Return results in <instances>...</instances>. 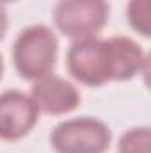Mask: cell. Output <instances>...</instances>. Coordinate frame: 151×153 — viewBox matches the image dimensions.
<instances>
[{
	"label": "cell",
	"instance_id": "5b68a950",
	"mask_svg": "<svg viewBox=\"0 0 151 153\" xmlns=\"http://www.w3.org/2000/svg\"><path fill=\"white\" fill-rule=\"evenodd\" d=\"M39 109L29 94L18 89L0 93V139L18 141L38 125Z\"/></svg>",
	"mask_w": 151,
	"mask_h": 153
},
{
	"label": "cell",
	"instance_id": "6da1fadb",
	"mask_svg": "<svg viewBox=\"0 0 151 153\" xmlns=\"http://www.w3.org/2000/svg\"><path fill=\"white\" fill-rule=\"evenodd\" d=\"M59 41L46 25H30L23 29L13 45V62L25 80H39L50 75L57 62Z\"/></svg>",
	"mask_w": 151,
	"mask_h": 153
},
{
	"label": "cell",
	"instance_id": "277c9868",
	"mask_svg": "<svg viewBox=\"0 0 151 153\" xmlns=\"http://www.w3.org/2000/svg\"><path fill=\"white\" fill-rule=\"evenodd\" d=\"M66 64L70 75L89 87H100L110 82L107 39H98L96 36L73 39L68 48Z\"/></svg>",
	"mask_w": 151,
	"mask_h": 153
},
{
	"label": "cell",
	"instance_id": "7a4b0ae2",
	"mask_svg": "<svg viewBox=\"0 0 151 153\" xmlns=\"http://www.w3.org/2000/svg\"><path fill=\"white\" fill-rule=\"evenodd\" d=\"M110 143V128L93 116L61 121L50 135V144L55 153H105Z\"/></svg>",
	"mask_w": 151,
	"mask_h": 153
},
{
	"label": "cell",
	"instance_id": "7c38bea8",
	"mask_svg": "<svg viewBox=\"0 0 151 153\" xmlns=\"http://www.w3.org/2000/svg\"><path fill=\"white\" fill-rule=\"evenodd\" d=\"M2 2H14V0H0V4H2Z\"/></svg>",
	"mask_w": 151,
	"mask_h": 153
},
{
	"label": "cell",
	"instance_id": "8992f818",
	"mask_svg": "<svg viewBox=\"0 0 151 153\" xmlns=\"http://www.w3.org/2000/svg\"><path fill=\"white\" fill-rule=\"evenodd\" d=\"M30 98L38 105L39 112L52 116L68 114L80 105L78 89L70 80L52 73L34 82Z\"/></svg>",
	"mask_w": 151,
	"mask_h": 153
},
{
	"label": "cell",
	"instance_id": "30bf717a",
	"mask_svg": "<svg viewBox=\"0 0 151 153\" xmlns=\"http://www.w3.org/2000/svg\"><path fill=\"white\" fill-rule=\"evenodd\" d=\"M7 25H9V20H7V13H5L4 5L0 4V39L5 36V32H7Z\"/></svg>",
	"mask_w": 151,
	"mask_h": 153
},
{
	"label": "cell",
	"instance_id": "3957f363",
	"mask_svg": "<svg viewBox=\"0 0 151 153\" xmlns=\"http://www.w3.org/2000/svg\"><path fill=\"white\" fill-rule=\"evenodd\" d=\"M109 14L107 0H57L53 23L66 38H94L107 25Z\"/></svg>",
	"mask_w": 151,
	"mask_h": 153
},
{
	"label": "cell",
	"instance_id": "52a82bcc",
	"mask_svg": "<svg viewBox=\"0 0 151 153\" xmlns=\"http://www.w3.org/2000/svg\"><path fill=\"white\" fill-rule=\"evenodd\" d=\"M109 61H110V82L132 80L144 71L146 53L142 46L126 36H114L107 39Z\"/></svg>",
	"mask_w": 151,
	"mask_h": 153
},
{
	"label": "cell",
	"instance_id": "9c48e42d",
	"mask_svg": "<svg viewBox=\"0 0 151 153\" xmlns=\"http://www.w3.org/2000/svg\"><path fill=\"white\" fill-rule=\"evenodd\" d=\"M117 153H151L150 126H135L124 132L119 139Z\"/></svg>",
	"mask_w": 151,
	"mask_h": 153
},
{
	"label": "cell",
	"instance_id": "ba28073f",
	"mask_svg": "<svg viewBox=\"0 0 151 153\" xmlns=\"http://www.w3.org/2000/svg\"><path fill=\"white\" fill-rule=\"evenodd\" d=\"M126 18L130 27L144 36L150 38L151 34V0H130L126 7Z\"/></svg>",
	"mask_w": 151,
	"mask_h": 153
},
{
	"label": "cell",
	"instance_id": "8fae6325",
	"mask_svg": "<svg viewBox=\"0 0 151 153\" xmlns=\"http://www.w3.org/2000/svg\"><path fill=\"white\" fill-rule=\"evenodd\" d=\"M4 75V61H2V55H0V78Z\"/></svg>",
	"mask_w": 151,
	"mask_h": 153
}]
</instances>
